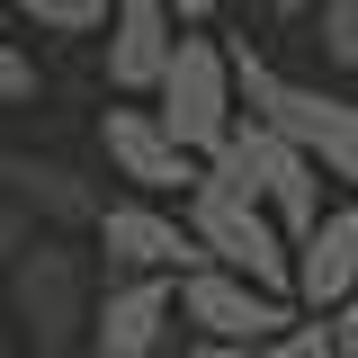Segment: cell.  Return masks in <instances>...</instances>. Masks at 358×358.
Listing matches in <instances>:
<instances>
[{"instance_id":"1","label":"cell","mask_w":358,"mask_h":358,"mask_svg":"<svg viewBox=\"0 0 358 358\" xmlns=\"http://www.w3.org/2000/svg\"><path fill=\"white\" fill-rule=\"evenodd\" d=\"M90 296H99V260L90 242H63V233H36L0 268V313H9V341H27V358H81Z\"/></svg>"},{"instance_id":"2","label":"cell","mask_w":358,"mask_h":358,"mask_svg":"<svg viewBox=\"0 0 358 358\" xmlns=\"http://www.w3.org/2000/svg\"><path fill=\"white\" fill-rule=\"evenodd\" d=\"M233 99H242V117H260L268 134H287L322 179H341V188L358 197V99H350V90L287 81L268 54L233 45Z\"/></svg>"},{"instance_id":"10","label":"cell","mask_w":358,"mask_h":358,"mask_svg":"<svg viewBox=\"0 0 358 358\" xmlns=\"http://www.w3.org/2000/svg\"><path fill=\"white\" fill-rule=\"evenodd\" d=\"M0 188L18 197V215L36 224V233H63V242H81L90 224H99V179L81 162H63V152H18V143H0Z\"/></svg>"},{"instance_id":"17","label":"cell","mask_w":358,"mask_h":358,"mask_svg":"<svg viewBox=\"0 0 358 358\" xmlns=\"http://www.w3.org/2000/svg\"><path fill=\"white\" fill-rule=\"evenodd\" d=\"M27 242H36V224L18 215V197H9V188H0V268L18 260V251H27Z\"/></svg>"},{"instance_id":"18","label":"cell","mask_w":358,"mask_h":358,"mask_svg":"<svg viewBox=\"0 0 358 358\" xmlns=\"http://www.w3.org/2000/svg\"><path fill=\"white\" fill-rule=\"evenodd\" d=\"M322 341H331V358H358V296L341 313H322Z\"/></svg>"},{"instance_id":"14","label":"cell","mask_w":358,"mask_h":358,"mask_svg":"<svg viewBox=\"0 0 358 358\" xmlns=\"http://www.w3.org/2000/svg\"><path fill=\"white\" fill-rule=\"evenodd\" d=\"M313 9H322V63H331V72H358V0H313Z\"/></svg>"},{"instance_id":"16","label":"cell","mask_w":358,"mask_h":358,"mask_svg":"<svg viewBox=\"0 0 358 358\" xmlns=\"http://www.w3.org/2000/svg\"><path fill=\"white\" fill-rule=\"evenodd\" d=\"M242 358H331V341H322V322H313V313H296L278 341H260V350H242Z\"/></svg>"},{"instance_id":"13","label":"cell","mask_w":358,"mask_h":358,"mask_svg":"<svg viewBox=\"0 0 358 358\" xmlns=\"http://www.w3.org/2000/svg\"><path fill=\"white\" fill-rule=\"evenodd\" d=\"M36 36H99L108 27V0H9Z\"/></svg>"},{"instance_id":"19","label":"cell","mask_w":358,"mask_h":358,"mask_svg":"<svg viewBox=\"0 0 358 358\" xmlns=\"http://www.w3.org/2000/svg\"><path fill=\"white\" fill-rule=\"evenodd\" d=\"M162 9H171V27H215L224 0H162Z\"/></svg>"},{"instance_id":"20","label":"cell","mask_w":358,"mask_h":358,"mask_svg":"<svg viewBox=\"0 0 358 358\" xmlns=\"http://www.w3.org/2000/svg\"><path fill=\"white\" fill-rule=\"evenodd\" d=\"M162 358H233V350H215V341H171Z\"/></svg>"},{"instance_id":"7","label":"cell","mask_w":358,"mask_h":358,"mask_svg":"<svg viewBox=\"0 0 358 358\" xmlns=\"http://www.w3.org/2000/svg\"><path fill=\"white\" fill-rule=\"evenodd\" d=\"M179 322H188V341H215V350H260V341H278L287 322H296V305L287 296H260L251 278H224V268H188L171 287Z\"/></svg>"},{"instance_id":"22","label":"cell","mask_w":358,"mask_h":358,"mask_svg":"<svg viewBox=\"0 0 358 358\" xmlns=\"http://www.w3.org/2000/svg\"><path fill=\"white\" fill-rule=\"evenodd\" d=\"M0 358H18V341H9V313H0Z\"/></svg>"},{"instance_id":"5","label":"cell","mask_w":358,"mask_h":358,"mask_svg":"<svg viewBox=\"0 0 358 358\" xmlns=\"http://www.w3.org/2000/svg\"><path fill=\"white\" fill-rule=\"evenodd\" d=\"M206 171H215L224 188H242V197H251V206H260V215L278 224L287 242H296V233L322 215V171H313L287 134H268L260 117H242V126L224 134V152L206 162Z\"/></svg>"},{"instance_id":"11","label":"cell","mask_w":358,"mask_h":358,"mask_svg":"<svg viewBox=\"0 0 358 358\" xmlns=\"http://www.w3.org/2000/svg\"><path fill=\"white\" fill-rule=\"evenodd\" d=\"M171 341H179L171 278H99V296H90V341H81V358H162Z\"/></svg>"},{"instance_id":"6","label":"cell","mask_w":358,"mask_h":358,"mask_svg":"<svg viewBox=\"0 0 358 358\" xmlns=\"http://www.w3.org/2000/svg\"><path fill=\"white\" fill-rule=\"evenodd\" d=\"M90 260H99V278H171V287L188 268H206L179 206H152V197H108L90 224Z\"/></svg>"},{"instance_id":"15","label":"cell","mask_w":358,"mask_h":358,"mask_svg":"<svg viewBox=\"0 0 358 358\" xmlns=\"http://www.w3.org/2000/svg\"><path fill=\"white\" fill-rule=\"evenodd\" d=\"M36 90H45L36 54H27V45H9V36H0V117H9V108H36Z\"/></svg>"},{"instance_id":"4","label":"cell","mask_w":358,"mask_h":358,"mask_svg":"<svg viewBox=\"0 0 358 358\" xmlns=\"http://www.w3.org/2000/svg\"><path fill=\"white\" fill-rule=\"evenodd\" d=\"M179 224H188V242H197V260H206V268L251 278L260 296H287V233H278L242 188H224L215 171H197V188L179 197Z\"/></svg>"},{"instance_id":"12","label":"cell","mask_w":358,"mask_h":358,"mask_svg":"<svg viewBox=\"0 0 358 358\" xmlns=\"http://www.w3.org/2000/svg\"><path fill=\"white\" fill-rule=\"evenodd\" d=\"M171 9L162 0H108V27H99V63H108V99H152V81H162V63H171Z\"/></svg>"},{"instance_id":"8","label":"cell","mask_w":358,"mask_h":358,"mask_svg":"<svg viewBox=\"0 0 358 358\" xmlns=\"http://www.w3.org/2000/svg\"><path fill=\"white\" fill-rule=\"evenodd\" d=\"M99 162H108V179H126V197H152V206H179V197L197 188V162H188L171 134H162V117L134 108V99H108V108H99Z\"/></svg>"},{"instance_id":"3","label":"cell","mask_w":358,"mask_h":358,"mask_svg":"<svg viewBox=\"0 0 358 358\" xmlns=\"http://www.w3.org/2000/svg\"><path fill=\"white\" fill-rule=\"evenodd\" d=\"M143 108H152L162 134L206 171V162L224 152V134L242 126V99H233V45L206 36V27H179V45H171V63H162V81H152Z\"/></svg>"},{"instance_id":"21","label":"cell","mask_w":358,"mask_h":358,"mask_svg":"<svg viewBox=\"0 0 358 358\" xmlns=\"http://www.w3.org/2000/svg\"><path fill=\"white\" fill-rule=\"evenodd\" d=\"M313 0H260V18H278V27H287V18H305Z\"/></svg>"},{"instance_id":"9","label":"cell","mask_w":358,"mask_h":358,"mask_svg":"<svg viewBox=\"0 0 358 358\" xmlns=\"http://www.w3.org/2000/svg\"><path fill=\"white\" fill-rule=\"evenodd\" d=\"M358 296V197H341V206H322V215L287 242V305L296 313H341Z\"/></svg>"}]
</instances>
